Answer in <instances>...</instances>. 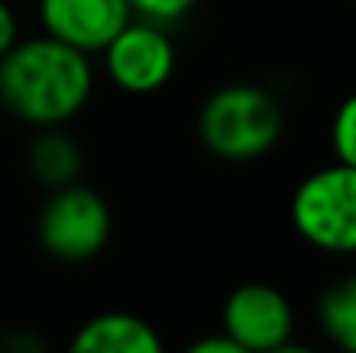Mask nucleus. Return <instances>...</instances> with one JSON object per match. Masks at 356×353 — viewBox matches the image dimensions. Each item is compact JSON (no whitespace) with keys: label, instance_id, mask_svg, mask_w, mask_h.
Here are the masks:
<instances>
[{"label":"nucleus","instance_id":"obj_1","mask_svg":"<svg viewBox=\"0 0 356 353\" xmlns=\"http://www.w3.org/2000/svg\"><path fill=\"white\" fill-rule=\"evenodd\" d=\"M94 63L87 52L52 38H17L0 59V108L31 128L70 125L90 104Z\"/></svg>","mask_w":356,"mask_h":353},{"label":"nucleus","instance_id":"obj_2","mask_svg":"<svg viewBox=\"0 0 356 353\" xmlns=\"http://www.w3.org/2000/svg\"><path fill=\"white\" fill-rule=\"evenodd\" d=\"M201 146L225 163H252L284 139V108L270 87L225 84L211 91L197 111Z\"/></svg>","mask_w":356,"mask_h":353},{"label":"nucleus","instance_id":"obj_3","mask_svg":"<svg viewBox=\"0 0 356 353\" xmlns=\"http://www.w3.org/2000/svg\"><path fill=\"white\" fill-rule=\"evenodd\" d=\"M291 226L318 253L356 256V166L312 170L291 194Z\"/></svg>","mask_w":356,"mask_h":353},{"label":"nucleus","instance_id":"obj_4","mask_svg":"<svg viewBox=\"0 0 356 353\" xmlns=\"http://www.w3.org/2000/svg\"><path fill=\"white\" fill-rule=\"evenodd\" d=\"M111 229L115 215L108 198L83 180L49 191L35 219L38 246L59 263H87L101 256L111 242Z\"/></svg>","mask_w":356,"mask_h":353},{"label":"nucleus","instance_id":"obj_5","mask_svg":"<svg viewBox=\"0 0 356 353\" xmlns=\"http://www.w3.org/2000/svg\"><path fill=\"white\" fill-rule=\"evenodd\" d=\"M101 56L108 80L128 97H149L163 91L177 73V45L170 28L142 17H131L101 49Z\"/></svg>","mask_w":356,"mask_h":353},{"label":"nucleus","instance_id":"obj_6","mask_svg":"<svg viewBox=\"0 0 356 353\" xmlns=\"http://www.w3.org/2000/svg\"><path fill=\"white\" fill-rule=\"evenodd\" d=\"M222 329L242 353H280L294 340V305L273 284H238L222 305Z\"/></svg>","mask_w":356,"mask_h":353},{"label":"nucleus","instance_id":"obj_7","mask_svg":"<svg viewBox=\"0 0 356 353\" xmlns=\"http://www.w3.org/2000/svg\"><path fill=\"white\" fill-rule=\"evenodd\" d=\"M131 17L128 0H38L42 31L87 56H101Z\"/></svg>","mask_w":356,"mask_h":353},{"label":"nucleus","instance_id":"obj_8","mask_svg":"<svg viewBox=\"0 0 356 353\" xmlns=\"http://www.w3.org/2000/svg\"><path fill=\"white\" fill-rule=\"evenodd\" d=\"M70 347L73 353H163V336L135 312H101L76 329Z\"/></svg>","mask_w":356,"mask_h":353},{"label":"nucleus","instance_id":"obj_9","mask_svg":"<svg viewBox=\"0 0 356 353\" xmlns=\"http://www.w3.org/2000/svg\"><path fill=\"white\" fill-rule=\"evenodd\" d=\"M24 163L38 187L56 191V187L76 184L83 177V146L76 142V135L66 132V125L35 128V135L24 149Z\"/></svg>","mask_w":356,"mask_h":353},{"label":"nucleus","instance_id":"obj_10","mask_svg":"<svg viewBox=\"0 0 356 353\" xmlns=\"http://www.w3.org/2000/svg\"><path fill=\"white\" fill-rule=\"evenodd\" d=\"M318 326L332 347L356 353V274L336 277L318 295Z\"/></svg>","mask_w":356,"mask_h":353},{"label":"nucleus","instance_id":"obj_11","mask_svg":"<svg viewBox=\"0 0 356 353\" xmlns=\"http://www.w3.org/2000/svg\"><path fill=\"white\" fill-rule=\"evenodd\" d=\"M329 142H332V156L339 163L356 166V91L339 101L332 125H329Z\"/></svg>","mask_w":356,"mask_h":353},{"label":"nucleus","instance_id":"obj_12","mask_svg":"<svg viewBox=\"0 0 356 353\" xmlns=\"http://www.w3.org/2000/svg\"><path fill=\"white\" fill-rule=\"evenodd\" d=\"M197 3H201V0H128V7H131L135 17L156 21V24H163V28H173L177 21L191 17Z\"/></svg>","mask_w":356,"mask_h":353},{"label":"nucleus","instance_id":"obj_13","mask_svg":"<svg viewBox=\"0 0 356 353\" xmlns=\"http://www.w3.org/2000/svg\"><path fill=\"white\" fill-rule=\"evenodd\" d=\"M17 38H21V21H17L14 7L7 0H0V59L17 45Z\"/></svg>","mask_w":356,"mask_h":353},{"label":"nucleus","instance_id":"obj_14","mask_svg":"<svg viewBox=\"0 0 356 353\" xmlns=\"http://www.w3.org/2000/svg\"><path fill=\"white\" fill-rule=\"evenodd\" d=\"M191 353H242V347H238L236 340L222 329V333H211V336H201V340H194L191 347H187Z\"/></svg>","mask_w":356,"mask_h":353},{"label":"nucleus","instance_id":"obj_15","mask_svg":"<svg viewBox=\"0 0 356 353\" xmlns=\"http://www.w3.org/2000/svg\"><path fill=\"white\" fill-rule=\"evenodd\" d=\"M0 350H7V353L42 350V340H35V336H21V333H10V336H3V340H0Z\"/></svg>","mask_w":356,"mask_h":353}]
</instances>
